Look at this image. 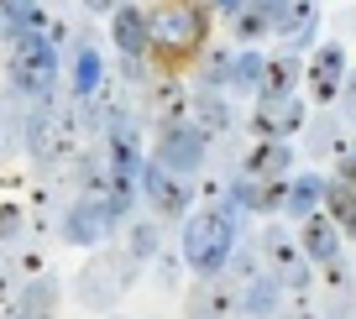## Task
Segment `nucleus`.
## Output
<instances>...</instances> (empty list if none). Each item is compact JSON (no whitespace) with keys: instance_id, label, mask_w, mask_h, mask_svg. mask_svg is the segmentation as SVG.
Masks as SVG:
<instances>
[{"instance_id":"obj_13","label":"nucleus","mask_w":356,"mask_h":319,"mask_svg":"<svg viewBox=\"0 0 356 319\" xmlns=\"http://www.w3.org/2000/svg\"><path fill=\"white\" fill-rule=\"evenodd\" d=\"M111 42L121 58H152V26L147 6H115L111 11Z\"/></svg>"},{"instance_id":"obj_32","label":"nucleus","mask_w":356,"mask_h":319,"mask_svg":"<svg viewBox=\"0 0 356 319\" xmlns=\"http://www.w3.org/2000/svg\"><path fill=\"white\" fill-rule=\"evenodd\" d=\"M84 6H89V11H95V16H111L115 6H126V0H84Z\"/></svg>"},{"instance_id":"obj_6","label":"nucleus","mask_w":356,"mask_h":319,"mask_svg":"<svg viewBox=\"0 0 356 319\" xmlns=\"http://www.w3.org/2000/svg\"><path fill=\"white\" fill-rule=\"evenodd\" d=\"M257 252L267 256V272L278 277L283 293H304V288H309L314 262L304 256V246H299V241H289V236H283V225H267V231L257 236Z\"/></svg>"},{"instance_id":"obj_14","label":"nucleus","mask_w":356,"mask_h":319,"mask_svg":"<svg viewBox=\"0 0 356 319\" xmlns=\"http://www.w3.org/2000/svg\"><path fill=\"white\" fill-rule=\"evenodd\" d=\"M267 6H273V32H278L283 42H293V47L314 42V22H320L314 0H267Z\"/></svg>"},{"instance_id":"obj_21","label":"nucleus","mask_w":356,"mask_h":319,"mask_svg":"<svg viewBox=\"0 0 356 319\" xmlns=\"http://www.w3.org/2000/svg\"><path fill=\"white\" fill-rule=\"evenodd\" d=\"M74 99H95L100 95V84H105V58H100V47L89 42V37H79L74 42Z\"/></svg>"},{"instance_id":"obj_30","label":"nucleus","mask_w":356,"mask_h":319,"mask_svg":"<svg viewBox=\"0 0 356 319\" xmlns=\"http://www.w3.org/2000/svg\"><path fill=\"white\" fill-rule=\"evenodd\" d=\"M22 220H26V215H22L16 204L0 209V241H16V236H22Z\"/></svg>"},{"instance_id":"obj_25","label":"nucleus","mask_w":356,"mask_h":319,"mask_svg":"<svg viewBox=\"0 0 356 319\" xmlns=\"http://www.w3.org/2000/svg\"><path fill=\"white\" fill-rule=\"evenodd\" d=\"M53 304H58V283H53V277H42V272L16 293V309H22L26 319H47V314H53Z\"/></svg>"},{"instance_id":"obj_24","label":"nucleus","mask_w":356,"mask_h":319,"mask_svg":"<svg viewBox=\"0 0 356 319\" xmlns=\"http://www.w3.org/2000/svg\"><path fill=\"white\" fill-rule=\"evenodd\" d=\"M231 32H236V42H241V47L262 42V37L273 32V6H267V0H252V6H241V11L231 16Z\"/></svg>"},{"instance_id":"obj_3","label":"nucleus","mask_w":356,"mask_h":319,"mask_svg":"<svg viewBox=\"0 0 356 319\" xmlns=\"http://www.w3.org/2000/svg\"><path fill=\"white\" fill-rule=\"evenodd\" d=\"M6 74H11V89L22 99H53V89H58V42L47 32L11 37V63H6Z\"/></svg>"},{"instance_id":"obj_36","label":"nucleus","mask_w":356,"mask_h":319,"mask_svg":"<svg viewBox=\"0 0 356 319\" xmlns=\"http://www.w3.org/2000/svg\"><path fill=\"white\" fill-rule=\"evenodd\" d=\"M111 319H126V314H111Z\"/></svg>"},{"instance_id":"obj_12","label":"nucleus","mask_w":356,"mask_h":319,"mask_svg":"<svg viewBox=\"0 0 356 319\" xmlns=\"http://www.w3.org/2000/svg\"><path fill=\"white\" fill-rule=\"evenodd\" d=\"M225 194H231V204L241 215H278L283 199H289V178H246L241 173Z\"/></svg>"},{"instance_id":"obj_27","label":"nucleus","mask_w":356,"mask_h":319,"mask_svg":"<svg viewBox=\"0 0 356 319\" xmlns=\"http://www.w3.org/2000/svg\"><path fill=\"white\" fill-rule=\"evenodd\" d=\"M325 204H330L335 225H341V236H356V183H341V178H330L325 183Z\"/></svg>"},{"instance_id":"obj_2","label":"nucleus","mask_w":356,"mask_h":319,"mask_svg":"<svg viewBox=\"0 0 356 319\" xmlns=\"http://www.w3.org/2000/svg\"><path fill=\"white\" fill-rule=\"evenodd\" d=\"M236 236H241V209L231 204V194L204 204L200 215H189V225H184V262L194 267V277L225 272V262L236 252Z\"/></svg>"},{"instance_id":"obj_16","label":"nucleus","mask_w":356,"mask_h":319,"mask_svg":"<svg viewBox=\"0 0 356 319\" xmlns=\"http://www.w3.org/2000/svg\"><path fill=\"white\" fill-rule=\"evenodd\" d=\"M189 121L200 126L204 136H225V131H231L236 115H231V99H225V89H210V84L194 89V95H189Z\"/></svg>"},{"instance_id":"obj_11","label":"nucleus","mask_w":356,"mask_h":319,"mask_svg":"<svg viewBox=\"0 0 356 319\" xmlns=\"http://www.w3.org/2000/svg\"><path fill=\"white\" fill-rule=\"evenodd\" d=\"M346 74H351V63H346V47L341 42L314 47V58L304 63V84H309L314 105H335L341 89H346Z\"/></svg>"},{"instance_id":"obj_17","label":"nucleus","mask_w":356,"mask_h":319,"mask_svg":"<svg viewBox=\"0 0 356 319\" xmlns=\"http://www.w3.org/2000/svg\"><path fill=\"white\" fill-rule=\"evenodd\" d=\"M289 163H293L289 136H262V142L241 157V173L246 178H289Z\"/></svg>"},{"instance_id":"obj_10","label":"nucleus","mask_w":356,"mask_h":319,"mask_svg":"<svg viewBox=\"0 0 356 319\" xmlns=\"http://www.w3.org/2000/svg\"><path fill=\"white\" fill-rule=\"evenodd\" d=\"M241 314V283L231 272L200 277L194 293L184 298V319H236Z\"/></svg>"},{"instance_id":"obj_26","label":"nucleus","mask_w":356,"mask_h":319,"mask_svg":"<svg viewBox=\"0 0 356 319\" xmlns=\"http://www.w3.org/2000/svg\"><path fill=\"white\" fill-rule=\"evenodd\" d=\"M152 121L157 126H173V121H189V95L173 84V79H163V84L152 89Z\"/></svg>"},{"instance_id":"obj_7","label":"nucleus","mask_w":356,"mask_h":319,"mask_svg":"<svg viewBox=\"0 0 356 319\" xmlns=\"http://www.w3.org/2000/svg\"><path fill=\"white\" fill-rule=\"evenodd\" d=\"M152 157L163 167H173V173H200L204 167V157H210V136L200 131L194 121H173V126H157V147H152Z\"/></svg>"},{"instance_id":"obj_5","label":"nucleus","mask_w":356,"mask_h":319,"mask_svg":"<svg viewBox=\"0 0 356 319\" xmlns=\"http://www.w3.org/2000/svg\"><path fill=\"white\" fill-rule=\"evenodd\" d=\"M131 283H136V256L131 252H100L84 272H79L74 298L84 309H115V298H121Z\"/></svg>"},{"instance_id":"obj_20","label":"nucleus","mask_w":356,"mask_h":319,"mask_svg":"<svg viewBox=\"0 0 356 319\" xmlns=\"http://www.w3.org/2000/svg\"><path fill=\"white\" fill-rule=\"evenodd\" d=\"M241 314L246 319H278L283 314V288L273 272H257L241 283Z\"/></svg>"},{"instance_id":"obj_28","label":"nucleus","mask_w":356,"mask_h":319,"mask_svg":"<svg viewBox=\"0 0 356 319\" xmlns=\"http://www.w3.org/2000/svg\"><path fill=\"white\" fill-rule=\"evenodd\" d=\"M309 152L314 157H335L341 152V126H335V115H314L309 121Z\"/></svg>"},{"instance_id":"obj_33","label":"nucleus","mask_w":356,"mask_h":319,"mask_svg":"<svg viewBox=\"0 0 356 319\" xmlns=\"http://www.w3.org/2000/svg\"><path fill=\"white\" fill-rule=\"evenodd\" d=\"M341 99H346V105L356 111V74H346V89H341Z\"/></svg>"},{"instance_id":"obj_34","label":"nucleus","mask_w":356,"mask_h":319,"mask_svg":"<svg viewBox=\"0 0 356 319\" xmlns=\"http://www.w3.org/2000/svg\"><path fill=\"white\" fill-rule=\"evenodd\" d=\"M278 319H325V314H314V309H283Z\"/></svg>"},{"instance_id":"obj_22","label":"nucleus","mask_w":356,"mask_h":319,"mask_svg":"<svg viewBox=\"0 0 356 319\" xmlns=\"http://www.w3.org/2000/svg\"><path fill=\"white\" fill-rule=\"evenodd\" d=\"M262 68H267V53H257V47L231 53L225 58V95H257L262 89Z\"/></svg>"},{"instance_id":"obj_23","label":"nucleus","mask_w":356,"mask_h":319,"mask_svg":"<svg viewBox=\"0 0 356 319\" xmlns=\"http://www.w3.org/2000/svg\"><path fill=\"white\" fill-rule=\"evenodd\" d=\"M320 199H325V178L320 173H299V178H289L283 215H289V220H309L314 209H320Z\"/></svg>"},{"instance_id":"obj_1","label":"nucleus","mask_w":356,"mask_h":319,"mask_svg":"<svg viewBox=\"0 0 356 319\" xmlns=\"http://www.w3.org/2000/svg\"><path fill=\"white\" fill-rule=\"evenodd\" d=\"M147 26H152V58L173 74L189 68L210 42V6L204 0H152L147 6Z\"/></svg>"},{"instance_id":"obj_29","label":"nucleus","mask_w":356,"mask_h":319,"mask_svg":"<svg viewBox=\"0 0 356 319\" xmlns=\"http://www.w3.org/2000/svg\"><path fill=\"white\" fill-rule=\"evenodd\" d=\"M157 246H163V231H157V220L131 225V241H126V252H131L136 262H152V256H157Z\"/></svg>"},{"instance_id":"obj_15","label":"nucleus","mask_w":356,"mask_h":319,"mask_svg":"<svg viewBox=\"0 0 356 319\" xmlns=\"http://www.w3.org/2000/svg\"><path fill=\"white\" fill-rule=\"evenodd\" d=\"M304 231H299V246H304V256H309L314 267H330V262H341V225H335V215L325 220L320 209H314L309 220H299Z\"/></svg>"},{"instance_id":"obj_9","label":"nucleus","mask_w":356,"mask_h":319,"mask_svg":"<svg viewBox=\"0 0 356 319\" xmlns=\"http://www.w3.org/2000/svg\"><path fill=\"white\" fill-rule=\"evenodd\" d=\"M111 231H115V215H111V204H105V194H79L74 204H68L58 236H63L68 246H100Z\"/></svg>"},{"instance_id":"obj_19","label":"nucleus","mask_w":356,"mask_h":319,"mask_svg":"<svg viewBox=\"0 0 356 319\" xmlns=\"http://www.w3.org/2000/svg\"><path fill=\"white\" fill-rule=\"evenodd\" d=\"M299 84H304V58L299 53H278V58H267V68H262L257 99H289Z\"/></svg>"},{"instance_id":"obj_18","label":"nucleus","mask_w":356,"mask_h":319,"mask_svg":"<svg viewBox=\"0 0 356 319\" xmlns=\"http://www.w3.org/2000/svg\"><path fill=\"white\" fill-rule=\"evenodd\" d=\"M304 121H309V111H304L293 95H289V99H262V105H257V115H252L257 136H293Z\"/></svg>"},{"instance_id":"obj_35","label":"nucleus","mask_w":356,"mask_h":319,"mask_svg":"<svg viewBox=\"0 0 356 319\" xmlns=\"http://www.w3.org/2000/svg\"><path fill=\"white\" fill-rule=\"evenodd\" d=\"M0 319H26V314H22V309H16V304H11V309H6V314H0Z\"/></svg>"},{"instance_id":"obj_8","label":"nucleus","mask_w":356,"mask_h":319,"mask_svg":"<svg viewBox=\"0 0 356 319\" xmlns=\"http://www.w3.org/2000/svg\"><path fill=\"white\" fill-rule=\"evenodd\" d=\"M142 199L152 204L157 220H184L189 204H194V188L184 183V173H173V167H163L152 157V163L142 167Z\"/></svg>"},{"instance_id":"obj_4","label":"nucleus","mask_w":356,"mask_h":319,"mask_svg":"<svg viewBox=\"0 0 356 319\" xmlns=\"http://www.w3.org/2000/svg\"><path fill=\"white\" fill-rule=\"evenodd\" d=\"M26 152L42 167H63L79 157V131H74V111L53 105V99H32L26 115Z\"/></svg>"},{"instance_id":"obj_31","label":"nucleus","mask_w":356,"mask_h":319,"mask_svg":"<svg viewBox=\"0 0 356 319\" xmlns=\"http://www.w3.org/2000/svg\"><path fill=\"white\" fill-rule=\"evenodd\" d=\"M335 178H341V183H356V147H341V152H335Z\"/></svg>"}]
</instances>
